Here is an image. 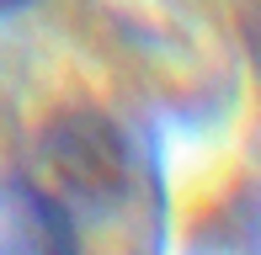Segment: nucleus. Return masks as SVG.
Returning <instances> with one entry per match:
<instances>
[{
    "label": "nucleus",
    "instance_id": "2",
    "mask_svg": "<svg viewBox=\"0 0 261 255\" xmlns=\"http://www.w3.org/2000/svg\"><path fill=\"white\" fill-rule=\"evenodd\" d=\"M6 6H16V0H0V11H6Z\"/></svg>",
    "mask_w": 261,
    "mask_h": 255
},
{
    "label": "nucleus",
    "instance_id": "1",
    "mask_svg": "<svg viewBox=\"0 0 261 255\" xmlns=\"http://www.w3.org/2000/svg\"><path fill=\"white\" fill-rule=\"evenodd\" d=\"M43 170L59 202L107 207L128 192V149L101 117L59 122L43 144Z\"/></svg>",
    "mask_w": 261,
    "mask_h": 255
}]
</instances>
